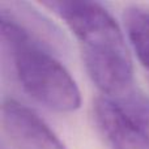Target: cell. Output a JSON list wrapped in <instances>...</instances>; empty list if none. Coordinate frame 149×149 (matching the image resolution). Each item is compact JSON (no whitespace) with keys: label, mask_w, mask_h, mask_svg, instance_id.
I'll return each mask as SVG.
<instances>
[{"label":"cell","mask_w":149,"mask_h":149,"mask_svg":"<svg viewBox=\"0 0 149 149\" xmlns=\"http://www.w3.org/2000/svg\"><path fill=\"white\" fill-rule=\"evenodd\" d=\"M93 120L110 149H149V127L103 95L93 101Z\"/></svg>","instance_id":"3"},{"label":"cell","mask_w":149,"mask_h":149,"mask_svg":"<svg viewBox=\"0 0 149 149\" xmlns=\"http://www.w3.org/2000/svg\"><path fill=\"white\" fill-rule=\"evenodd\" d=\"M71 29L80 45L84 67L103 97L123 107L143 97L135 89L134 67L126 39L114 17L95 1H43Z\"/></svg>","instance_id":"1"},{"label":"cell","mask_w":149,"mask_h":149,"mask_svg":"<svg viewBox=\"0 0 149 149\" xmlns=\"http://www.w3.org/2000/svg\"><path fill=\"white\" fill-rule=\"evenodd\" d=\"M0 25L3 49L22 89L50 110H79V86L50 47L5 12H0Z\"/></svg>","instance_id":"2"},{"label":"cell","mask_w":149,"mask_h":149,"mask_svg":"<svg viewBox=\"0 0 149 149\" xmlns=\"http://www.w3.org/2000/svg\"><path fill=\"white\" fill-rule=\"evenodd\" d=\"M1 124L13 149H67L36 111L15 98L3 101Z\"/></svg>","instance_id":"4"},{"label":"cell","mask_w":149,"mask_h":149,"mask_svg":"<svg viewBox=\"0 0 149 149\" xmlns=\"http://www.w3.org/2000/svg\"><path fill=\"white\" fill-rule=\"evenodd\" d=\"M123 24L127 38L149 79V9L140 5L127 7L123 10Z\"/></svg>","instance_id":"5"}]
</instances>
